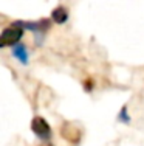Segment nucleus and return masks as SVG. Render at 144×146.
<instances>
[{
    "label": "nucleus",
    "mask_w": 144,
    "mask_h": 146,
    "mask_svg": "<svg viewBox=\"0 0 144 146\" xmlns=\"http://www.w3.org/2000/svg\"><path fill=\"white\" fill-rule=\"evenodd\" d=\"M118 121L119 123H124V124H130V121H132V118H130L129 115V110H127V106H122L121 107V110H119V113H118Z\"/></svg>",
    "instance_id": "0eeeda50"
},
{
    "label": "nucleus",
    "mask_w": 144,
    "mask_h": 146,
    "mask_svg": "<svg viewBox=\"0 0 144 146\" xmlns=\"http://www.w3.org/2000/svg\"><path fill=\"white\" fill-rule=\"evenodd\" d=\"M11 53H12V58H16L20 64L26 65L30 61V53H28V48H26L25 44H16L14 47H11Z\"/></svg>",
    "instance_id": "39448f33"
},
{
    "label": "nucleus",
    "mask_w": 144,
    "mask_h": 146,
    "mask_svg": "<svg viewBox=\"0 0 144 146\" xmlns=\"http://www.w3.org/2000/svg\"><path fill=\"white\" fill-rule=\"evenodd\" d=\"M51 20H53L54 23H57V25H62L68 20V9L65 8V6L59 5L56 6V8L51 11Z\"/></svg>",
    "instance_id": "423d86ee"
},
{
    "label": "nucleus",
    "mask_w": 144,
    "mask_h": 146,
    "mask_svg": "<svg viewBox=\"0 0 144 146\" xmlns=\"http://www.w3.org/2000/svg\"><path fill=\"white\" fill-rule=\"evenodd\" d=\"M23 30L31 31L34 34V40L37 45H42L45 40V34L48 33L53 20L50 19H39V20H16Z\"/></svg>",
    "instance_id": "f257e3e1"
},
{
    "label": "nucleus",
    "mask_w": 144,
    "mask_h": 146,
    "mask_svg": "<svg viewBox=\"0 0 144 146\" xmlns=\"http://www.w3.org/2000/svg\"><path fill=\"white\" fill-rule=\"evenodd\" d=\"M60 135L71 145H78L82 138V131L73 123H64L60 126Z\"/></svg>",
    "instance_id": "20e7f679"
},
{
    "label": "nucleus",
    "mask_w": 144,
    "mask_h": 146,
    "mask_svg": "<svg viewBox=\"0 0 144 146\" xmlns=\"http://www.w3.org/2000/svg\"><path fill=\"white\" fill-rule=\"evenodd\" d=\"M84 90L85 92H91V90H93V82H91V79H85L84 81Z\"/></svg>",
    "instance_id": "6e6552de"
},
{
    "label": "nucleus",
    "mask_w": 144,
    "mask_h": 146,
    "mask_svg": "<svg viewBox=\"0 0 144 146\" xmlns=\"http://www.w3.org/2000/svg\"><path fill=\"white\" fill-rule=\"evenodd\" d=\"M43 146H53V145H43Z\"/></svg>",
    "instance_id": "1a4fd4ad"
},
{
    "label": "nucleus",
    "mask_w": 144,
    "mask_h": 146,
    "mask_svg": "<svg viewBox=\"0 0 144 146\" xmlns=\"http://www.w3.org/2000/svg\"><path fill=\"white\" fill-rule=\"evenodd\" d=\"M31 131L39 140L42 141H48L53 137V131L51 126L48 124V121L43 117H34L31 120Z\"/></svg>",
    "instance_id": "7ed1b4c3"
},
{
    "label": "nucleus",
    "mask_w": 144,
    "mask_h": 146,
    "mask_svg": "<svg viewBox=\"0 0 144 146\" xmlns=\"http://www.w3.org/2000/svg\"><path fill=\"white\" fill-rule=\"evenodd\" d=\"M23 31L25 30L17 22H11V25L5 27L2 30V34H0V48L14 47L16 44H19L23 36Z\"/></svg>",
    "instance_id": "f03ea898"
}]
</instances>
